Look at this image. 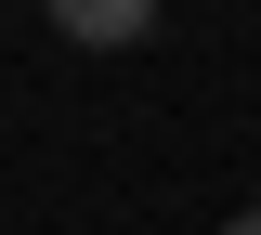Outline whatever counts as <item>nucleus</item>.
<instances>
[{"instance_id":"2","label":"nucleus","mask_w":261,"mask_h":235,"mask_svg":"<svg viewBox=\"0 0 261 235\" xmlns=\"http://www.w3.org/2000/svg\"><path fill=\"white\" fill-rule=\"evenodd\" d=\"M222 235H261V209H235V222H222Z\"/></svg>"},{"instance_id":"1","label":"nucleus","mask_w":261,"mask_h":235,"mask_svg":"<svg viewBox=\"0 0 261 235\" xmlns=\"http://www.w3.org/2000/svg\"><path fill=\"white\" fill-rule=\"evenodd\" d=\"M53 27L79 39V53H130V39L157 27V0H53Z\"/></svg>"}]
</instances>
